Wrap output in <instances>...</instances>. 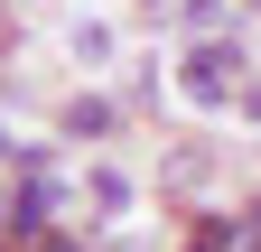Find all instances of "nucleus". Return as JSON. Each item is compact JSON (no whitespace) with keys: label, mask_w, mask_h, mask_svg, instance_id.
I'll return each instance as SVG.
<instances>
[{"label":"nucleus","mask_w":261,"mask_h":252,"mask_svg":"<svg viewBox=\"0 0 261 252\" xmlns=\"http://www.w3.org/2000/svg\"><path fill=\"white\" fill-rule=\"evenodd\" d=\"M177 93H187V103L196 112H243V47L233 38H187L177 47Z\"/></svg>","instance_id":"obj_1"},{"label":"nucleus","mask_w":261,"mask_h":252,"mask_svg":"<svg viewBox=\"0 0 261 252\" xmlns=\"http://www.w3.org/2000/svg\"><path fill=\"white\" fill-rule=\"evenodd\" d=\"M84 206H93V215H103V224L121 234V215L140 206V187H130V168H112V159H93V168H84Z\"/></svg>","instance_id":"obj_2"},{"label":"nucleus","mask_w":261,"mask_h":252,"mask_svg":"<svg viewBox=\"0 0 261 252\" xmlns=\"http://www.w3.org/2000/svg\"><path fill=\"white\" fill-rule=\"evenodd\" d=\"M112 121H121V112L103 103V93H75V103H65V131H75V140H103Z\"/></svg>","instance_id":"obj_3"},{"label":"nucleus","mask_w":261,"mask_h":252,"mask_svg":"<svg viewBox=\"0 0 261 252\" xmlns=\"http://www.w3.org/2000/svg\"><path fill=\"white\" fill-rule=\"evenodd\" d=\"M177 28H187V38H233V10H224V0H187Z\"/></svg>","instance_id":"obj_4"},{"label":"nucleus","mask_w":261,"mask_h":252,"mask_svg":"<svg viewBox=\"0 0 261 252\" xmlns=\"http://www.w3.org/2000/svg\"><path fill=\"white\" fill-rule=\"evenodd\" d=\"M0 178H10V131H0Z\"/></svg>","instance_id":"obj_5"},{"label":"nucleus","mask_w":261,"mask_h":252,"mask_svg":"<svg viewBox=\"0 0 261 252\" xmlns=\"http://www.w3.org/2000/svg\"><path fill=\"white\" fill-rule=\"evenodd\" d=\"M10 252H19V243H10Z\"/></svg>","instance_id":"obj_6"}]
</instances>
